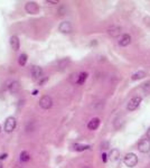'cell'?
<instances>
[{
  "mask_svg": "<svg viewBox=\"0 0 150 168\" xmlns=\"http://www.w3.org/2000/svg\"><path fill=\"white\" fill-rule=\"evenodd\" d=\"M138 149L142 154H147L150 151V139H142L138 145Z\"/></svg>",
  "mask_w": 150,
  "mask_h": 168,
  "instance_id": "4",
  "label": "cell"
},
{
  "mask_svg": "<svg viewBox=\"0 0 150 168\" xmlns=\"http://www.w3.org/2000/svg\"><path fill=\"white\" fill-rule=\"evenodd\" d=\"M43 68L39 67V66H33L31 70H30V74L34 80H41V76H43Z\"/></svg>",
  "mask_w": 150,
  "mask_h": 168,
  "instance_id": "6",
  "label": "cell"
},
{
  "mask_svg": "<svg viewBox=\"0 0 150 168\" xmlns=\"http://www.w3.org/2000/svg\"><path fill=\"white\" fill-rule=\"evenodd\" d=\"M47 3H57V1H46Z\"/></svg>",
  "mask_w": 150,
  "mask_h": 168,
  "instance_id": "22",
  "label": "cell"
},
{
  "mask_svg": "<svg viewBox=\"0 0 150 168\" xmlns=\"http://www.w3.org/2000/svg\"><path fill=\"white\" fill-rule=\"evenodd\" d=\"M84 168H90V167H87V166H86V167H84Z\"/></svg>",
  "mask_w": 150,
  "mask_h": 168,
  "instance_id": "25",
  "label": "cell"
},
{
  "mask_svg": "<svg viewBox=\"0 0 150 168\" xmlns=\"http://www.w3.org/2000/svg\"><path fill=\"white\" fill-rule=\"evenodd\" d=\"M130 44H131V36L128 35V34L122 35V37L119 40V45L122 46V47H125V46H128V45H130Z\"/></svg>",
  "mask_w": 150,
  "mask_h": 168,
  "instance_id": "9",
  "label": "cell"
},
{
  "mask_svg": "<svg viewBox=\"0 0 150 168\" xmlns=\"http://www.w3.org/2000/svg\"><path fill=\"white\" fill-rule=\"evenodd\" d=\"M18 63H19V65H21V66L26 65V63H27V55H26V54H21V55L19 56Z\"/></svg>",
  "mask_w": 150,
  "mask_h": 168,
  "instance_id": "18",
  "label": "cell"
},
{
  "mask_svg": "<svg viewBox=\"0 0 150 168\" xmlns=\"http://www.w3.org/2000/svg\"><path fill=\"white\" fill-rule=\"evenodd\" d=\"M123 163L128 167H131V168L135 167L137 164H138V157H137V155L132 154V153H129V154H127V155L124 156Z\"/></svg>",
  "mask_w": 150,
  "mask_h": 168,
  "instance_id": "1",
  "label": "cell"
},
{
  "mask_svg": "<svg viewBox=\"0 0 150 168\" xmlns=\"http://www.w3.org/2000/svg\"><path fill=\"white\" fill-rule=\"evenodd\" d=\"M8 89H9V92H10V93H16V92H18V91H19V89H20V85H19V83H18L17 81H13V82L9 84Z\"/></svg>",
  "mask_w": 150,
  "mask_h": 168,
  "instance_id": "12",
  "label": "cell"
},
{
  "mask_svg": "<svg viewBox=\"0 0 150 168\" xmlns=\"http://www.w3.org/2000/svg\"><path fill=\"white\" fill-rule=\"evenodd\" d=\"M102 160H103V163H107L108 161V155L105 153L102 154Z\"/></svg>",
  "mask_w": 150,
  "mask_h": 168,
  "instance_id": "19",
  "label": "cell"
},
{
  "mask_svg": "<svg viewBox=\"0 0 150 168\" xmlns=\"http://www.w3.org/2000/svg\"><path fill=\"white\" fill-rule=\"evenodd\" d=\"M141 101H142V99H141L140 96H135V98H132V99L128 102V104H127V109H128L129 111H135V110H137V109L139 108Z\"/></svg>",
  "mask_w": 150,
  "mask_h": 168,
  "instance_id": "2",
  "label": "cell"
},
{
  "mask_svg": "<svg viewBox=\"0 0 150 168\" xmlns=\"http://www.w3.org/2000/svg\"><path fill=\"white\" fill-rule=\"evenodd\" d=\"M20 160L23 163H26L28 160H30V155L28 154V151H21L20 153Z\"/></svg>",
  "mask_w": 150,
  "mask_h": 168,
  "instance_id": "17",
  "label": "cell"
},
{
  "mask_svg": "<svg viewBox=\"0 0 150 168\" xmlns=\"http://www.w3.org/2000/svg\"><path fill=\"white\" fill-rule=\"evenodd\" d=\"M37 93H38V91H37V90H35V91H34V92H33V95H36Z\"/></svg>",
  "mask_w": 150,
  "mask_h": 168,
  "instance_id": "23",
  "label": "cell"
},
{
  "mask_svg": "<svg viewBox=\"0 0 150 168\" xmlns=\"http://www.w3.org/2000/svg\"><path fill=\"white\" fill-rule=\"evenodd\" d=\"M26 11L29 13H37L38 11V6L36 2H28L26 5Z\"/></svg>",
  "mask_w": 150,
  "mask_h": 168,
  "instance_id": "10",
  "label": "cell"
},
{
  "mask_svg": "<svg viewBox=\"0 0 150 168\" xmlns=\"http://www.w3.org/2000/svg\"><path fill=\"white\" fill-rule=\"evenodd\" d=\"M110 159L112 160V161H115V160H118L119 159V157H120V153H119V150L118 149H113V150H111V153H110Z\"/></svg>",
  "mask_w": 150,
  "mask_h": 168,
  "instance_id": "16",
  "label": "cell"
},
{
  "mask_svg": "<svg viewBox=\"0 0 150 168\" xmlns=\"http://www.w3.org/2000/svg\"><path fill=\"white\" fill-rule=\"evenodd\" d=\"M47 80H48V78H41V80H39V85H43V84H44Z\"/></svg>",
  "mask_w": 150,
  "mask_h": 168,
  "instance_id": "20",
  "label": "cell"
},
{
  "mask_svg": "<svg viewBox=\"0 0 150 168\" xmlns=\"http://www.w3.org/2000/svg\"><path fill=\"white\" fill-rule=\"evenodd\" d=\"M7 154H3V155H0V159H6L7 158Z\"/></svg>",
  "mask_w": 150,
  "mask_h": 168,
  "instance_id": "21",
  "label": "cell"
},
{
  "mask_svg": "<svg viewBox=\"0 0 150 168\" xmlns=\"http://www.w3.org/2000/svg\"><path fill=\"white\" fill-rule=\"evenodd\" d=\"M73 148L76 151H84V150L90 149V146L89 145H82V143H75V145H73Z\"/></svg>",
  "mask_w": 150,
  "mask_h": 168,
  "instance_id": "14",
  "label": "cell"
},
{
  "mask_svg": "<svg viewBox=\"0 0 150 168\" xmlns=\"http://www.w3.org/2000/svg\"><path fill=\"white\" fill-rule=\"evenodd\" d=\"M15 128H16V119H15L14 116L7 118V120L5 122V130L7 132H11V131L15 130Z\"/></svg>",
  "mask_w": 150,
  "mask_h": 168,
  "instance_id": "5",
  "label": "cell"
},
{
  "mask_svg": "<svg viewBox=\"0 0 150 168\" xmlns=\"http://www.w3.org/2000/svg\"><path fill=\"white\" fill-rule=\"evenodd\" d=\"M39 105H41V109H44V110H47V109L52 108V105H53L52 98L48 96V95H44L41 100H39Z\"/></svg>",
  "mask_w": 150,
  "mask_h": 168,
  "instance_id": "3",
  "label": "cell"
},
{
  "mask_svg": "<svg viewBox=\"0 0 150 168\" xmlns=\"http://www.w3.org/2000/svg\"><path fill=\"white\" fill-rule=\"evenodd\" d=\"M145 76H146V73H145L143 71H138V72H136V73L131 76V80H132V81H138V80L143 78Z\"/></svg>",
  "mask_w": 150,
  "mask_h": 168,
  "instance_id": "15",
  "label": "cell"
},
{
  "mask_svg": "<svg viewBox=\"0 0 150 168\" xmlns=\"http://www.w3.org/2000/svg\"><path fill=\"white\" fill-rule=\"evenodd\" d=\"M0 131H1V127H0Z\"/></svg>",
  "mask_w": 150,
  "mask_h": 168,
  "instance_id": "26",
  "label": "cell"
},
{
  "mask_svg": "<svg viewBox=\"0 0 150 168\" xmlns=\"http://www.w3.org/2000/svg\"><path fill=\"white\" fill-rule=\"evenodd\" d=\"M58 29H59V31L61 33H64V34H69L71 31H72V25H71V23H68V21H63L59 27H58Z\"/></svg>",
  "mask_w": 150,
  "mask_h": 168,
  "instance_id": "7",
  "label": "cell"
},
{
  "mask_svg": "<svg viewBox=\"0 0 150 168\" xmlns=\"http://www.w3.org/2000/svg\"><path fill=\"white\" fill-rule=\"evenodd\" d=\"M147 135H148V138L150 139V128L148 129V132H147Z\"/></svg>",
  "mask_w": 150,
  "mask_h": 168,
  "instance_id": "24",
  "label": "cell"
},
{
  "mask_svg": "<svg viewBox=\"0 0 150 168\" xmlns=\"http://www.w3.org/2000/svg\"><path fill=\"white\" fill-rule=\"evenodd\" d=\"M10 46L13 47V50L15 51H18L19 47H20V41H19V38L17 36H11L10 37Z\"/></svg>",
  "mask_w": 150,
  "mask_h": 168,
  "instance_id": "11",
  "label": "cell"
},
{
  "mask_svg": "<svg viewBox=\"0 0 150 168\" xmlns=\"http://www.w3.org/2000/svg\"><path fill=\"white\" fill-rule=\"evenodd\" d=\"M86 78H87V73L86 72H81L79 75H77V78H76V84H79V85H81L83 84L85 81H86Z\"/></svg>",
  "mask_w": 150,
  "mask_h": 168,
  "instance_id": "13",
  "label": "cell"
},
{
  "mask_svg": "<svg viewBox=\"0 0 150 168\" xmlns=\"http://www.w3.org/2000/svg\"><path fill=\"white\" fill-rule=\"evenodd\" d=\"M99 126H100V119L99 118H93V119H91L90 121H89V123H87V128L90 130H92V131H94L99 128Z\"/></svg>",
  "mask_w": 150,
  "mask_h": 168,
  "instance_id": "8",
  "label": "cell"
}]
</instances>
